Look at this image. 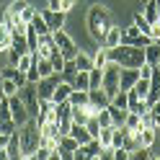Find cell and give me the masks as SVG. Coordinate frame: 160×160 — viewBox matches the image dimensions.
Wrapping results in <instances>:
<instances>
[{
  "label": "cell",
  "instance_id": "cell-1",
  "mask_svg": "<svg viewBox=\"0 0 160 160\" xmlns=\"http://www.w3.org/2000/svg\"><path fill=\"white\" fill-rule=\"evenodd\" d=\"M85 26H88V34H91V39L96 44L103 42V34L108 31V28L114 26V18H111V11H108L106 5L96 3L88 8V18H85Z\"/></svg>",
  "mask_w": 160,
  "mask_h": 160
},
{
  "label": "cell",
  "instance_id": "cell-2",
  "mask_svg": "<svg viewBox=\"0 0 160 160\" xmlns=\"http://www.w3.org/2000/svg\"><path fill=\"white\" fill-rule=\"evenodd\" d=\"M108 59L122 67H142L145 62V49L134 44H119L114 49H108Z\"/></svg>",
  "mask_w": 160,
  "mask_h": 160
},
{
  "label": "cell",
  "instance_id": "cell-3",
  "mask_svg": "<svg viewBox=\"0 0 160 160\" xmlns=\"http://www.w3.org/2000/svg\"><path fill=\"white\" fill-rule=\"evenodd\" d=\"M18 137H21V152H23V160H31L34 152L42 145V132H39V124L36 119H28L23 127H18Z\"/></svg>",
  "mask_w": 160,
  "mask_h": 160
},
{
  "label": "cell",
  "instance_id": "cell-4",
  "mask_svg": "<svg viewBox=\"0 0 160 160\" xmlns=\"http://www.w3.org/2000/svg\"><path fill=\"white\" fill-rule=\"evenodd\" d=\"M101 88L108 93V96H114L119 88H122V65H116L108 59V65L103 67V80H101Z\"/></svg>",
  "mask_w": 160,
  "mask_h": 160
},
{
  "label": "cell",
  "instance_id": "cell-5",
  "mask_svg": "<svg viewBox=\"0 0 160 160\" xmlns=\"http://www.w3.org/2000/svg\"><path fill=\"white\" fill-rule=\"evenodd\" d=\"M52 39H54V44L59 49V54H62L65 59H75V54L80 52V47L75 44V39L70 36L65 28H57V31H52Z\"/></svg>",
  "mask_w": 160,
  "mask_h": 160
},
{
  "label": "cell",
  "instance_id": "cell-6",
  "mask_svg": "<svg viewBox=\"0 0 160 160\" xmlns=\"http://www.w3.org/2000/svg\"><path fill=\"white\" fill-rule=\"evenodd\" d=\"M18 98L26 103L31 119H36V116H39V93H36V83H26L23 88H18Z\"/></svg>",
  "mask_w": 160,
  "mask_h": 160
},
{
  "label": "cell",
  "instance_id": "cell-7",
  "mask_svg": "<svg viewBox=\"0 0 160 160\" xmlns=\"http://www.w3.org/2000/svg\"><path fill=\"white\" fill-rule=\"evenodd\" d=\"M8 103H11V116H13V122H16L18 127H23V124L28 122V119H31V114H28L26 103L21 101V98H18V93L8 98Z\"/></svg>",
  "mask_w": 160,
  "mask_h": 160
},
{
  "label": "cell",
  "instance_id": "cell-8",
  "mask_svg": "<svg viewBox=\"0 0 160 160\" xmlns=\"http://www.w3.org/2000/svg\"><path fill=\"white\" fill-rule=\"evenodd\" d=\"M59 80H62L59 72H52V75H47V78H39V83H36L39 101H42V98H52V93H54V88H57Z\"/></svg>",
  "mask_w": 160,
  "mask_h": 160
},
{
  "label": "cell",
  "instance_id": "cell-9",
  "mask_svg": "<svg viewBox=\"0 0 160 160\" xmlns=\"http://www.w3.org/2000/svg\"><path fill=\"white\" fill-rule=\"evenodd\" d=\"M44 16V21H47V26L52 28V31H57V28H65V18H67V13L65 11H59V8H42V11H39Z\"/></svg>",
  "mask_w": 160,
  "mask_h": 160
},
{
  "label": "cell",
  "instance_id": "cell-10",
  "mask_svg": "<svg viewBox=\"0 0 160 160\" xmlns=\"http://www.w3.org/2000/svg\"><path fill=\"white\" fill-rule=\"evenodd\" d=\"M88 103H93L96 108H106L111 103V96H108L103 88H91V91H88Z\"/></svg>",
  "mask_w": 160,
  "mask_h": 160
},
{
  "label": "cell",
  "instance_id": "cell-11",
  "mask_svg": "<svg viewBox=\"0 0 160 160\" xmlns=\"http://www.w3.org/2000/svg\"><path fill=\"white\" fill-rule=\"evenodd\" d=\"M5 152H8V160H23V152H21V137H18V129L8 137V145H5Z\"/></svg>",
  "mask_w": 160,
  "mask_h": 160
},
{
  "label": "cell",
  "instance_id": "cell-12",
  "mask_svg": "<svg viewBox=\"0 0 160 160\" xmlns=\"http://www.w3.org/2000/svg\"><path fill=\"white\" fill-rule=\"evenodd\" d=\"M122 44V28L119 26H111L108 31L103 34V42H101V47H106V49H114V47H119Z\"/></svg>",
  "mask_w": 160,
  "mask_h": 160
},
{
  "label": "cell",
  "instance_id": "cell-13",
  "mask_svg": "<svg viewBox=\"0 0 160 160\" xmlns=\"http://www.w3.org/2000/svg\"><path fill=\"white\" fill-rule=\"evenodd\" d=\"M139 80V67H122V91H129Z\"/></svg>",
  "mask_w": 160,
  "mask_h": 160
},
{
  "label": "cell",
  "instance_id": "cell-14",
  "mask_svg": "<svg viewBox=\"0 0 160 160\" xmlns=\"http://www.w3.org/2000/svg\"><path fill=\"white\" fill-rule=\"evenodd\" d=\"M70 93H72V83H67V80H59L57 88H54V93H52V101L54 103H62L70 98Z\"/></svg>",
  "mask_w": 160,
  "mask_h": 160
},
{
  "label": "cell",
  "instance_id": "cell-15",
  "mask_svg": "<svg viewBox=\"0 0 160 160\" xmlns=\"http://www.w3.org/2000/svg\"><path fill=\"white\" fill-rule=\"evenodd\" d=\"M67 134H72L75 139H78V145H85V142H91V132H88V129H85V124H78V122H72V124H70V132Z\"/></svg>",
  "mask_w": 160,
  "mask_h": 160
},
{
  "label": "cell",
  "instance_id": "cell-16",
  "mask_svg": "<svg viewBox=\"0 0 160 160\" xmlns=\"http://www.w3.org/2000/svg\"><path fill=\"white\" fill-rule=\"evenodd\" d=\"M101 142L98 139H91V142H85V145H80V150H83V158L85 160H98L101 158Z\"/></svg>",
  "mask_w": 160,
  "mask_h": 160
},
{
  "label": "cell",
  "instance_id": "cell-17",
  "mask_svg": "<svg viewBox=\"0 0 160 160\" xmlns=\"http://www.w3.org/2000/svg\"><path fill=\"white\" fill-rule=\"evenodd\" d=\"M108 114H111V122H114V127H124L129 108H119V106H114V103H108Z\"/></svg>",
  "mask_w": 160,
  "mask_h": 160
},
{
  "label": "cell",
  "instance_id": "cell-18",
  "mask_svg": "<svg viewBox=\"0 0 160 160\" xmlns=\"http://www.w3.org/2000/svg\"><path fill=\"white\" fill-rule=\"evenodd\" d=\"M72 88L75 91H91V75H88V70H78V75L72 80Z\"/></svg>",
  "mask_w": 160,
  "mask_h": 160
},
{
  "label": "cell",
  "instance_id": "cell-19",
  "mask_svg": "<svg viewBox=\"0 0 160 160\" xmlns=\"http://www.w3.org/2000/svg\"><path fill=\"white\" fill-rule=\"evenodd\" d=\"M145 62H150V65L160 62V42H150L145 47Z\"/></svg>",
  "mask_w": 160,
  "mask_h": 160
},
{
  "label": "cell",
  "instance_id": "cell-20",
  "mask_svg": "<svg viewBox=\"0 0 160 160\" xmlns=\"http://www.w3.org/2000/svg\"><path fill=\"white\" fill-rule=\"evenodd\" d=\"M142 16L147 18L150 23H160V21H158V3H155V0H145V5H142Z\"/></svg>",
  "mask_w": 160,
  "mask_h": 160
},
{
  "label": "cell",
  "instance_id": "cell-21",
  "mask_svg": "<svg viewBox=\"0 0 160 160\" xmlns=\"http://www.w3.org/2000/svg\"><path fill=\"white\" fill-rule=\"evenodd\" d=\"M129 91H132L134 96H139V98H147V96H150V80H147V78H139Z\"/></svg>",
  "mask_w": 160,
  "mask_h": 160
},
{
  "label": "cell",
  "instance_id": "cell-22",
  "mask_svg": "<svg viewBox=\"0 0 160 160\" xmlns=\"http://www.w3.org/2000/svg\"><path fill=\"white\" fill-rule=\"evenodd\" d=\"M0 91H3V96H8V98L16 96V93H18L16 80H13V78H3V75H0Z\"/></svg>",
  "mask_w": 160,
  "mask_h": 160
},
{
  "label": "cell",
  "instance_id": "cell-23",
  "mask_svg": "<svg viewBox=\"0 0 160 160\" xmlns=\"http://www.w3.org/2000/svg\"><path fill=\"white\" fill-rule=\"evenodd\" d=\"M62 80H67V83H72L75 75H78V65H75V59H65V67H62Z\"/></svg>",
  "mask_w": 160,
  "mask_h": 160
},
{
  "label": "cell",
  "instance_id": "cell-24",
  "mask_svg": "<svg viewBox=\"0 0 160 160\" xmlns=\"http://www.w3.org/2000/svg\"><path fill=\"white\" fill-rule=\"evenodd\" d=\"M26 5H28V0H13V3L5 8V13L11 16V18H21V13H23Z\"/></svg>",
  "mask_w": 160,
  "mask_h": 160
},
{
  "label": "cell",
  "instance_id": "cell-25",
  "mask_svg": "<svg viewBox=\"0 0 160 160\" xmlns=\"http://www.w3.org/2000/svg\"><path fill=\"white\" fill-rule=\"evenodd\" d=\"M106 65H108V49L98 44L96 54H93V67H106Z\"/></svg>",
  "mask_w": 160,
  "mask_h": 160
},
{
  "label": "cell",
  "instance_id": "cell-26",
  "mask_svg": "<svg viewBox=\"0 0 160 160\" xmlns=\"http://www.w3.org/2000/svg\"><path fill=\"white\" fill-rule=\"evenodd\" d=\"M111 103L119 106V108H129V91H122V88H119V91L111 96Z\"/></svg>",
  "mask_w": 160,
  "mask_h": 160
},
{
  "label": "cell",
  "instance_id": "cell-27",
  "mask_svg": "<svg viewBox=\"0 0 160 160\" xmlns=\"http://www.w3.org/2000/svg\"><path fill=\"white\" fill-rule=\"evenodd\" d=\"M31 26L39 31V36H44V34H52V28L47 26V21H44V16H42V13H36V16L31 18Z\"/></svg>",
  "mask_w": 160,
  "mask_h": 160
},
{
  "label": "cell",
  "instance_id": "cell-28",
  "mask_svg": "<svg viewBox=\"0 0 160 160\" xmlns=\"http://www.w3.org/2000/svg\"><path fill=\"white\" fill-rule=\"evenodd\" d=\"M34 67L39 70V78H47V75H52V72H54V67H52V62H49V59H39V57H36Z\"/></svg>",
  "mask_w": 160,
  "mask_h": 160
},
{
  "label": "cell",
  "instance_id": "cell-29",
  "mask_svg": "<svg viewBox=\"0 0 160 160\" xmlns=\"http://www.w3.org/2000/svg\"><path fill=\"white\" fill-rule=\"evenodd\" d=\"M132 23H137V28H139L142 34H147V36H150V31H152V23H150L147 18L142 16V11H139V13H134V21H132Z\"/></svg>",
  "mask_w": 160,
  "mask_h": 160
},
{
  "label": "cell",
  "instance_id": "cell-30",
  "mask_svg": "<svg viewBox=\"0 0 160 160\" xmlns=\"http://www.w3.org/2000/svg\"><path fill=\"white\" fill-rule=\"evenodd\" d=\"M75 65H78V70H91L93 67V57H88L83 49H80V52L75 54Z\"/></svg>",
  "mask_w": 160,
  "mask_h": 160
},
{
  "label": "cell",
  "instance_id": "cell-31",
  "mask_svg": "<svg viewBox=\"0 0 160 160\" xmlns=\"http://www.w3.org/2000/svg\"><path fill=\"white\" fill-rule=\"evenodd\" d=\"M67 101L72 106H85L88 103V91H75V88H72V93H70Z\"/></svg>",
  "mask_w": 160,
  "mask_h": 160
},
{
  "label": "cell",
  "instance_id": "cell-32",
  "mask_svg": "<svg viewBox=\"0 0 160 160\" xmlns=\"http://www.w3.org/2000/svg\"><path fill=\"white\" fill-rule=\"evenodd\" d=\"M59 147L70 150V152H75V150H78L80 145H78V139H75L72 134H62V137H59Z\"/></svg>",
  "mask_w": 160,
  "mask_h": 160
},
{
  "label": "cell",
  "instance_id": "cell-33",
  "mask_svg": "<svg viewBox=\"0 0 160 160\" xmlns=\"http://www.w3.org/2000/svg\"><path fill=\"white\" fill-rule=\"evenodd\" d=\"M85 129L91 132V137H93V139L101 134V122H98V116H91V119H88V122H85Z\"/></svg>",
  "mask_w": 160,
  "mask_h": 160
},
{
  "label": "cell",
  "instance_id": "cell-34",
  "mask_svg": "<svg viewBox=\"0 0 160 160\" xmlns=\"http://www.w3.org/2000/svg\"><path fill=\"white\" fill-rule=\"evenodd\" d=\"M52 155H54V152H52V150H49L47 145H39V150L34 152V158H31V160H52Z\"/></svg>",
  "mask_w": 160,
  "mask_h": 160
},
{
  "label": "cell",
  "instance_id": "cell-35",
  "mask_svg": "<svg viewBox=\"0 0 160 160\" xmlns=\"http://www.w3.org/2000/svg\"><path fill=\"white\" fill-rule=\"evenodd\" d=\"M124 127H127V129H139V114H137V111H129Z\"/></svg>",
  "mask_w": 160,
  "mask_h": 160
},
{
  "label": "cell",
  "instance_id": "cell-36",
  "mask_svg": "<svg viewBox=\"0 0 160 160\" xmlns=\"http://www.w3.org/2000/svg\"><path fill=\"white\" fill-rule=\"evenodd\" d=\"M49 62H52V67H54V72H62V67H65V57L59 54V52H54L52 57H49Z\"/></svg>",
  "mask_w": 160,
  "mask_h": 160
},
{
  "label": "cell",
  "instance_id": "cell-37",
  "mask_svg": "<svg viewBox=\"0 0 160 160\" xmlns=\"http://www.w3.org/2000/svg\"><path fill=\"white\" fill-rule=\"evenodd\" d=\"M96 116H98V122H101V127H114L111 114H108V106H106V108H101V111H98Z\"/></svg>",
  "mask_w": 160,
  "mask_h": 160
},
{
  "label": "cell",
  "instance_id": "cell-38",
  "mask_svg": "<svg viewBox=\"0 0 160 160\" xmlns=\"http://www.w3.org/2000/svg\"><path fill=\"white\" fill-rule=\"evenodd\" d=\"M150 114H152V119H155V129H160V98L150 103Z\"/></svg>",
  "mask_w": 160,
  "mask_h": 160
},
{
  "label": "cell",
  "instance_id": "cell-39",
  "mask_svg": "<svg viewBox=\"0 0 160 160\" xmlns=\"http://www.w3.org/2000/svg\"><path fill=\"white\" fill-rule=\"evenodd\" d=\"M36 13H39V11H36V8H34L31 3H28V5L23 8V13H21V21H23V23H31V18H34Z\"/></svg>",
  "mask_w": 160,
  "mask_h": 160
},
{
  "label": "cell",
  "instance_id": "cell-40",
  "mask_svg": "<svg viewBox=\"0 0 160 160\" xmlns=\"http://www.w3.org/2000/svg\"><path fill=\"white\" fill-rule=\"evenodd\" d=\"M75 5H78V0H59V3H57V8H59V11H65V13H70Z\"/></svg>",
  "mask_w": 160,
  "mask_h": 160
},
{
  "label": "cell",
  "instance_id": "cell-41",
  "mask_svg": "<svg viewBox=\"0 0 160 160\" xmlns=\"http://www.w3.org/2000/svg\"><path fill=\"white\" fill-rule=\"evenodd\" d=\"M26 80L28 83H39V70L31 65V70H26Z\"/></svg>",
  "mask_w": 160,
  "mask_h": 160
},
{
  "label": "cell",
  "instance_id": "cell-42",
  "mask_svg": "<svg viewBox=\"0 0 160 160\" xmlns=\"http://www.w3.org/2000/svg\"><path fill=\"white\" fill-rule=\"evenodd\" d=\"M114 160H129V152L124 147H114Z\"/></svg>",
  "mask_w": 160,
  "mask_h": 160
},
{
  "label": "cell",
  "instance_id": "cell-43",
  "mask_svg": "<svg viewBox=\"0 0 160 160\" xmlns=\"http://www.w3.org/2000/svg\"><path fill=\"white\" fill-rule=\"evenodd\" d=\"M98 160H114V147H101V158Z\"/></svg>",
  "mask_w": 160,
  "mask_h": 160
},
{
  "label": "cell",
  "instance_id": "cell-44",
  "mask_svg": "<svg viewBox=\"0 0 160 160\" xmlns=\"http://www.w3.org/2000/svg\"><path fill=\"white\" fill-rule=\"evenodd\" d=\"M0 160H8V152H5V147L0 150Z\"/></svg>",
  "mask_w": 160,
  "mask_h": 160
},
{
  "label": "cell",
  "instance_id": "cell-45",
  "mask_svg": "<svg viewBox=\"0 0 160 160\" xmlns=\"http://www.w3.org/2000/svg\"><path fill=\"white\" fill-rule=\"evenodd\" d=\"M47 3H49V8H57V3H59V0H47Z\"/></svg>",
  "mask_w": 160,
  "mask_h": 160
},
{
  "label": "cell",
  "instance_id": "cell-46",
  "mask_svg": "<svg viewBox=\"0 0 160 160\" xmlns=\"http://www.w3.org/2000/svg\"><path fill=\"white\" fill-rule=\"evenodd\" d=\"M155 72H160V62H158V65H155Z\"/></svg>",
  "mask_w": 160,
  "mask_h": 160
}]
</instances>
